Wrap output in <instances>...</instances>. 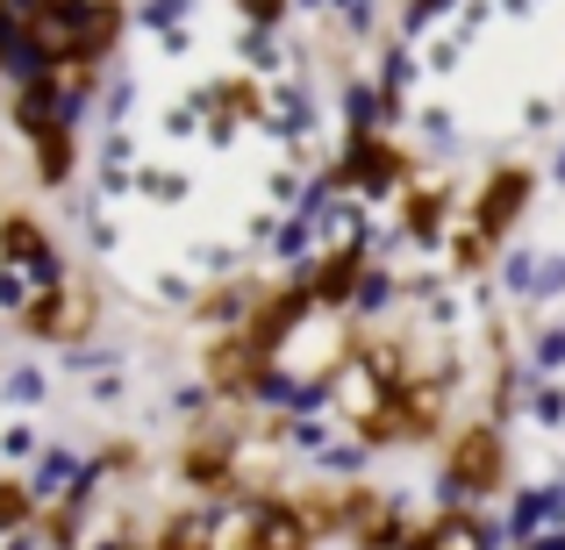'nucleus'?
<instances>
[{
  "mask_svg": "<svg viewBox=\"0 0 565 550\" xmlns=\"http://www.w3.org/2000/svg\"><path fill=\"white\" fill-rule=\"evenodd\" d=\"M236 14H244V29H279L294 14V0H236Z\"/></svg>",
  "mask_w": 565,
  "mask_h": 550,
  "instance_id": "nucleus-29",
  "label": "nucleus"
},
{
  "mask_svg": "<svg viewBox=\"0 0 565 550\" xmlns=\"http://www.w3.org/2000/svg\"><path fill=\"white\" fill-rule=\"evenodd\" d=\"M523 393H530V365H515L509 351H494V379H487V422L509 429L515 408H523Z\"/></svg>",
  "mask_w": 565,
  "mask_h": 550,
  "instance_id": "nucleus-15",
  "label": "nucleus"
},
{
  "mask_svg": "<svg viewBox=\"0 0 565 550\" xmlns=\"http://www.w3.org/2000/svg\"><path fill=\"white\" fill-rule=\"evenodd\" d=\"M487 258H494V244H487L480 229L451 236V272H458V279H480V272H487Z\"/></svg>",
  "mask_w": 565,
  "mask_h": 550,
  "instance_id": "nucleus-22",
  "label": "nucleus"
},
{
  "mask_svg": "<svg viewBox=\"0 0 565 550\" xmlns=\"http://www.w3.org/2000/svg\"><path fill=\"white\" fill-rule=\"evenodd\" d=\"M129 186H143L151 201H180V193H186V180H180V172H137Z\"/></svg>",
  "mask_w": 565,
  "mask_h": 550,
  "instance_id": "nucleus-33",
  "label": "nucleus"
},
{
  "mask_svg": "<svg viewBox=\"0 0 565 550\" xmlns=\"http://www.w3.org/2000/svg\"><path fill=\"white\" fill-rule=\"evenodd\" d=\"M558 479H565V472H558Z\"/></svg>",
  "mask_w": 565,
  "mask_h": 550,
  "instance_id": "nucleus-44",
  "label": "nucleus"
},
{
  "mask_svg": "<svg viewBox=\"0 0 565 550\" xmlns=\"http://www.w3.org/2000/svg\"><path fill=\"white\" fill-rule=\"evenodd\" d=\"M458 51H466V43H458V36H437V43H429L423 57H429V65H437V72H451V65H458Z\"/></svg>",
  "mask_w": 565,
  "mask_h": 550,
  "instance_id": "nucleus-35",
  "label": "nucleus"
},
{
  "mask_svg": "<svg viewBox=\"0 0 565 550\" xmlns=\"http://www.w3.org/2000/svg\"><path fill=\"white\" fill-rule=\"evenodd\" d=\"M265 193H273V207H294V201H301V172H273Z\"/></svg>",
  "mask_w": 565,
  "mask_h": 550,
  "instance_id": "nucleus-34",
  "label": "nucleus"
},
{
  "mask_svg": "<svg viewBox=\"0 0 565 550\" xmlns=\"http://www.w3.org/2000/svg\"><path fill=\"white\" fill-rule=\"evenodd\" d=\"M558 365H565V322L537 330V344H530V371H537V379H552Z\"/></svg>",
  "mask_w": 565,
  "mask_h": 550,
  "instance_id": "nucleus-25",
  "label": "nucleus"
},
{
  "mask_svg": "<svg viewBox=\"0 0 565 550\" xmlns=\"http://www.w3.org/2000/svg\"><path fill=\"white\" fill-rule=\"evenodd\" d=\"M14 315H22V336H36V344H86L100 322V287L65 272L57 287H36Z\"/></svg>",
  "mask_w": 565,
  "mask_h": 550,
  "instance_id": "nucleus-2",
  "label": "nucleus"
},
{
  "mask_svg": "<svg viewBox=\"0 0 565 550\" xmlns=\"http://www.w3.org/2000/svg\"><path fill=\"white\" fill-rule=\"evenodd\" d=\"M0 451H8V457H29V451H36V436H29V429H8V436H0Z\"/></svg>",
  "mask_w": 565,
  "mask_h": 550,
  "instance_id": "nucleus-38",
  "label": "nucleus"
},
{
  "mask_svg": "<svg viewBox=\"0 0 565 550\" xmlns=\"http://www.w3.org/2000/svg\"><path fill=\"white\" fill-rule=\"evenodd\" d=\"M365 457H373V451H365L359 436H337V443H322V451H316V465H322V472H344V479H359Z\"/></svg>",
  "mask_w": 565,
  "mask_h": 550,
  "instance_id": "nucleus-23",
  "label": "nucleus"
},
{
  "mask_svg": "<svg viewBox=\"0 0 565 550\" xmlns=\"http://www.w3.org/2000/svg\"><path fill=\"white\" fill-rule=\"evenodd\" d=\"M552 293H565V250L537 258V279H530V293H523V301H552Z\"/></svg>",
  "mask_w": 565,
  "mask_h": 550,
  "instance_id": "nucleus-28",
  "label": "nucleus"
},
{
  "mask_svg": "<svg viewBox=\"0 0 565 550\" xmlns=\"http://www.w3.org/2000/svg\"><path fill=\"white\" fill-rule=\"evenodd\" d=\"M451 8H466V0H401V36H423V29L444 22Z\"/></svg>",
  "mask_w": 565,
  "mask_h": 550,
  "instance_id": "nucleus-26",
  "label": "nucleus"
},
{
  "mask_svg": "<svg viewBox=\"0 0 565 550\" xmlns=\"http://www.w3.org/2000/svg\"><path fill=\"white\" fill-rule=\"evenodd\" d=\"M523 550H565V529H544V537H530Z\"/></svg>",
  "mask_w": 565,
  "mask_h": 550,
  "instance_id": "nucleus-40",
  "label": "nucleus"
},
{
  "mask_svg": "<svg viewBox=\"0 0 565 550\" xmlns=\"http://www.w3.org/2000/svg\"><path fill=\"white\" fill-rule=\"evenodd\" d=\"M501 486H509V429H494L480 414V422H466L444 443L429 494H437V508H458V500H494Z\"/></svg>",
  "mask_w": 565,
  "mask_h": 550,
  "instance_id": "nucleus-1",
  "label": "nucleus"
},
{
  "mask_svg": "<svg viewBox=\"0 0 565 550\" xmlns=\"http://www.w3.org/2000/svg\"><path fill=\"white\" fill-rule=\"evenodd\" d=\"M429 550H501V515H487L480 500L429 515Z\"/></svg>",
  "mask_w": 565,
  "mask_h": 550,
  "instance_id": "nucleus-10",
  "label": "nucleus"
},
{
  "mask_svg": "<svg viewBox=\"0 0 565 550\" xmlns=\"http://www.w3.org/2000/svg\"><path fill=\"white\" fill-rule=\"evenodd\" d=\"M322 8H337V14H344V29H351V36H373V22H380V0H322Z\"/></svg>",
  "mask_w": 565,
  "mask_h": 550,
  "instance_id": "nucleus-30",
  "label": "nucleus"
},
{
  "mask_svg": "<svg viewBox=\"0 0 565 550\" xmlns=\"http://www.w3.org/2000/svg\"><path fill=\"white\" fill-rule=\"evenodd\" d=\"M29 151H36V186H65L72 172H79V137H72V122H51L29 137Z\"/></svg>",
  "mask_w": 565,
  "mask_h": 550,
  "instance_id": "nucleus-13",
  "label": "nucleus"
},
{
  "mask_svg": "<svg viewBox=\"0 0 565 550\" xmlns=\"http://www.w3.org/2000/svg\"><path fill=\"white\" fill-rule=\"evenodd\" d=\"M250 301H258V279H250V272H230V279H222V287L193 293L186 308H193V322H207V330H236Z\"/></svg>",
  "mask_w": 565,
  "mask_h": 550,
  "instance_id": "nucleus-12",
  "label": "nucleus"
},
{
  "mask_svg": "<svg viewBox=\"0 0 565 550\" xmlns=\"http://www.w3.org/2000/svg\"><path fill=\"white\" fill-rule=\"evenodd\" d=\"M552 115H558V108H552L544 94H530V100H523V129H552Z\"/></svg>",
  "mask_w": 565,
  "mask_h": 550,
  "instance_id": "nucleus-36",
  "label": "nucleus"
},
{
  "mask_svg": "<svg viewBox=\"0 0 565 550\" xmlns=\"http://www.w3.org/2000/svg\"><path fill=\"white\" fill-rule=\"evenodd\" d=\"M294 8H322V0H294Z\"/></svg>",
  "mask_w": 565,
  "mask_h": 550,
  "instance_id": "nucleus-43",
  "label": "nucleus"
},
{
  "mask_svg": "<svg viewBox=\"0 0 565 550\" xmlns=\"http://www.w3.org/2000/svg\"><path fill=\"white\" fill-rule=\"evenodd\" d=\"M8 386H14V400H22V408H29V400H43V379H36V371H14Z\"/></svg>",
  "mask_w": 565,
  "mask_h": 550,
  "instance_id": "nucleus-37",
  "label": "nucleus"
},
{
  "mask_svg": "<svg viewBox=\"0 0 565 550\" xmlns=\"http://www.w3.org/2000/svg\"><path fill=\"white\" fill-rule=\"evenodd\" d=\"M423 129H429L437 143H451V115H444V108H423Z\"/></svg>",
  "mask_w": 565,
  "mask_h": 550,
  "instance_id": "nucleus-39",
  "label": "nucleus"
},
{
  "mask_svg": "<svg viewBox=\"0 0 565 550\" xmlns=\"http://www.w3.org/2000/svg\"><path fill=\"white\" fill-rule=\"evenodd\" d=\"M408 79H415V51H408V36L401 43H386L380 51V100H401V108H408Z\"/></svg>",
  "mask_w": 565,
  "mask_h": 550,
  "instance_id": "nucleus-18",
  "label": "nucleus"
},
{
  "mask_svg": "<svg viewBox=\"0 0 565 550\" xmlns=\"http://www.w3.org/2000/svg\"><path fill=\"white\" fill-rule=\"evenodd\" d=\"M122 29H129L122 0H86V8H72V57H79V65H108L115 43H122Z\"/></svg>",
  "mask_w": 565,
  "mask_h": 550,
  "instance_id": "nucleus-8",
  "label": "nucleus"
},
{
  "mask_svg": "<svg viewBox=\"0 0 565 550\" xmlns=\"http://www.w3.org/2000/svg\"><path fill=\"white\" fill-rule=\"evenodd\" d=\"M207 108L230 115L236 129H244V122H258V129H265V79H250V72H230V79L207 86Z\"/></svg>",
  "mask_w": 565,
  "mask_h": 550,
  "instance_id": "nucleus-14",
  "label": "nucleus"
},
{
  "mask_svg": "<svg viewBox=\"0 0 565 550\" xmlns=\"http://www.w3.org/2000/svg\"><path fill=\"white\" fill-rule=\"evenodd\" d=\"M401 236H408L423 258H437L444 236H451V186H429V180H408L401 186Z\"/></svg>",
  "mask_w": 565,
  "mask_h": 550,
  "instance_id": "nucleus-7",
  "label": "nucleus"
},
{
  "mask_svg": "<svg viewBox=\"0 0 565 550\" xmlns=\"http://www.w3.org/2000/svg\"><path fill=\"white\" fill-rule=\"evenodd\" d=\"M236 57H244V72L258 79V72L287 65V43H279V29H244V36H236Z\"/></svg>",
  "mask_w": 565,
  "mask_h": 550,
  "instance_id": "nucleus-19",
  "label": "nucleus"
},
{
  "mask_svg": "<svg viewBox=\"0 0 565 550\" xmlns=\"http://www.w3.org/2000/svg\"><path fill=\"white\" fill-rule=\"evenodd\" d=\"M0 265L29 272L36 287H57V279H65V265H57V244L43 236V222L29 215V207H0Z\"/></svg>",
  "mask_w": 565,
  "mask_h": 550,
  "instance_id": "nucleus-5",
  "label": "nucleus"
},
{
  "mask_svg": "<svg viewBox=\"0 0 565 550\" xmlns=\"http://www.w3.org/2000/svg\"><path fill=\"white\" fill-rule=\"evenodd\" d=\"M394 279H401V293H408V301H429V293L444 287V272H437V265H415V272H394Z\"/></svg>",
  "mask_w": 565,
  "mask_h": 550,
  "instance_id": "nucleus-32",
  "label": "nucleus"
},
{
  "mask_svg": "<svg viewBox=\"0 0 565 550\" xmlns=\"http://www.w3.org/2000/svg\"><path fill=\"white\" fill-rule=\"evenodd\" d=\"M258 351H250V336L244 330H207V344H201V386L215 400H244L250 393V379H258Z\"/></svg>",
  "mask_w": 565,
  "mask_h": 550,
  "instance_id": "nucleus-6",
  "label": "nucleus"
},
{
  "mask_svg": "<svg viewBox=\"0 0 565 550\" xmlns=\"http://www.w3.org/2000/svg\"><path fill=\"white\" fill-rule=\"evenodd\" d=\"M530 279H537V250H509L494 287H501V293H530Z\"/></svg>",
  "mask_w": 565,
  "mask_h": 550,
  "instance_id": "nucleus-27",
  "label": "nucleus"
},
{
  "mask_svg": "<svg viewBox=\"0 0 565 550\" xmlns=\"http://www.w3.org/2000/svg\"><path fill=\"white\" fill-rule=\"evenodd\" d=\"M401 100H380V86L373 79H351L344 86V122H351V137H359V129H394L401 122Z\"/></svg>",
  "mask_w": 565,
  "mask_h": 550,
  "instance_id": "nucleus-16",
  "label": "nucleus"
},
{
  "mask_svg": "<svg viewBox=\"0 0 565 550\" xmlns=\"http://www.w3.org/2000/svg\"><path fill=\"white\" fill-rule=\"evenodd\" d=\"M523 408H530V414H537V422H544V429H558V422H565V386H558V379H530V393H523Z\"/></svg>",
  "mask_w": 565,
  "mask_h": 550,
  "instance_id": "nucleus-24",
  "label": "nucleus"
},
{
  "mask_svg": "<svg viewBox=\"0 0 565 550\" xmlns=\"http://www.w3.org/2000/svg\"><path fill=\"white\" fill-rule=\"evenodd\" d=\"M36 522V494H29L22 479H0V537H14V529Z\"/></svg>",
  "mask_w": 565,
  "mask_h": 550,
  "instance_id": "nucleus-21",
  "label": "nucleus"
},
{
  "mask_svg": "<svg viewBox=\"0 0 565 550\" xmlns=\"http://www.w3.org/2000/svg\"><path fill=\"white\" fill-rule=\"evenodd\" d=\"M552 186H565V143H558V158H552Z\"/></svg>",
  "mask_w": 565,
  "mask_h": 550,
  "instance_id": "nucleus-41",
  "label": "nucleus"
},
{
  "mask_svg": "<svg viewBox=\"0 0 565 550\" xmlns=\"http://www.w3.org/2000/svg\"><path fill=\"white\" fill-rule=\"evenodd\" d=\"M501 8H509V14H523V8H537V0H501Z\"/></svg>",
  "mask_w": 565,
  "mask_h": 550,
  "instance_id": "nucleus-42",
  "label": "nucleus"
},
{
  "mask_svg": "<svg viewBox=\"0 0 565 550\" xmlns=\"http://www.w3.org/2000/svg\"><path fill=\"white\" fill-rule=\"evenodd\" d=\"M294 508H301V522H308V537H344V508H337V494L330 486H316V494H294Z\"/></svg>",
  "mask_w": 565,
  "mask_h": 550,
  "instance_id": "nucleus-20",
  "label": "nucleus"
},
{
  "mask_svg": "<svg viewBox=\"0 0 565 550\" xmlns=\"http://www.w3.org/2000/svg\"><path fill=\"white\" fill-rule=\"evenodd\" d=\"M544 529H565V479L523 486V494L509 500V515H501V543H515V550H523L530 537H544Z\"/></svg>",
  "mask_w": 565,
  "mask_h": 550,
  "instance_id": "nucleus-9",
  "label": "nucleus"
},
{
  "mask_svg": "<svg viewBox=\"0 0 565 550\" xmlns=\"http://www.w3.org/2000/svg\"><path fill=\"white\" fill-rule=\"evenodd\" d=\"M186 8H193V0H143V22L166 36V29H180V22H186Z\"/></svg>",
  "mask_w": 565,
  "mask_h": 550,
  "instance_id": "nucleus-31",
  "label": "nucleus"
},
{
  "mask_svg": "<svg viewBox=\"0 0 565 550\" xmlns=\"http://www.w3.org/2000/svg\"><path fill=\"white\" fill-rule=\"evenodd\" d=\"M337 165H344V186L359 193V201H394V193L415 180V158L401 151L386 129H359V137H344Z\"/></svg>",
  "mask_w": 565,
  "mask_h": 550,
  "instance_id": "nucleus-4",
  "label": "nucleus"
},
{
  "mask_svg": "<svg viewBox=\"0 0 565 550\" xmlns=\"http://www.w3.org/2000/svg\"><path fill=\"white\" fill-rule=\"evenodd\" d=\"M394 301H401V279L386 272L380 258H365V272H359V287H351V308H344V315H351V322H373V315H386Z\"/></svg>",
  "mask_w": 565,
  "mask_h": 550,
  "instance_id": "nucleus-17",
  "label": "nucleus"
},
{
  "mask_svg": "<svg viewBox=\"0 0 565 550\" xmlns=\"http://www.w3.org/2000/svg\"><path fill=\"white\" fill-rule=\"evenodd\" d=\"M222 522H230V508H222V500H207V508H172L166 522L151 529V543H143V550H215Z\"/></svg>",
  "mask_w": 565,
  "mask_h": 550,
  "instance_id": "nucleus-11",
  "label": "nucleus"
},
{
  "mask_svg": "<svg viewBox=\"0 0 565 550\" xmlns=\"http://www.w3.org/2000/svg\"><path fill=\"white\" fill-rule=\"evenodd\" d=\"M530 201H537V172H530L523 158H501V165L480 180V193H472V222H466V229H480L487 244L501 250L515 229H523Z\"/></svg>",
  "mask_w": 565,
  "mask_h": 550,
  "instance_id": "nucleus-3",
  "label": "nucleus"
}]
</instances>
